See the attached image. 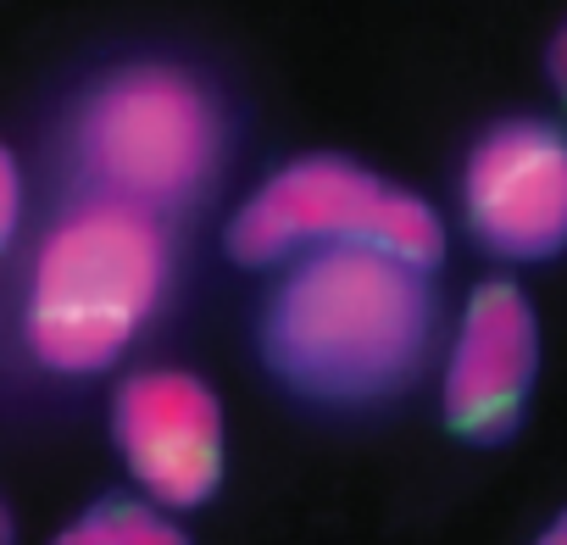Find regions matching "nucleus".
Returning <instances> with one entry per match:
<instances>
[{
	"mask_svg": "<svg viewBox=\"0 0 567 545\" xmlns=\"http://www.w3.org/2000/svg\"><path fill=\"white\" fill-rule=\"evenodd\" d=\"M112 445L162 512H195L223 490V401L195 368H140L112 395Z\"/></svg>",
	"mask_w": 567,
	"mask_h": 545,
	"instance_id": "obj_5",
	"label": "nucleus"
},
{
	"mask_svg": "<svg viewBox=\"0 0 567 545\" xmlns=\"http://www.w3.org/2000/svg\"><path fill=\"white\" fill-rule=\"evenodd\" d=\"M539 379V318L523 285L484 279L473 285L462 307V329L451 340L445 384H440V418L462 445L495 451L506 445L523 418Z\"/></svg>",
	"mask_w": 567,
	"mask_h": 545,
	"instance_id": "obj_7",
	"label": "nucleus"
},
{
	"mask_svg": "<svg viewBox=\"0 0 567 545\" xmlns=\"http://www.w3.org/2000/svg\"><path fill=\"white\" fill-rule=\"evenodd\" d=\"M334 245L384 250L417 272H434L445 261V223L417 189L390 184L368 162L346 151H307L272 167L223 228L234 267H272L296 250L312 256Z\"/></svg>",
	"mask_w": 567,
	"mask_h": 545,
	"instance_id": "obj_3",
	"label": "nucleus"
},
{
	"mask_svg": "<svg viewBox=\"0 0 567 545\" xmlns=\"http://www.w3.org/2000/svg\"><path fill=\"white\" fill-rule=\"evenodd\" d=\"M79 162L101 200L167 212L195 200L223 162V106L173 62H128L79 106Z\"/></svg>",
	"mask_w": 567,
	"mask_h": 545,
	"instance_id": "obj_4",
	"label": "nucleus"
},
{
	"mask_svg": "<svg viewBox=\"0 0 567 545\" xmlns=\"http://www.w3.org/2000/svg\"><path fill=\"white\" fill-rule=\"evenodd\" d=\"M18 223H23V167H18L12 145L0 140V250L12 245Z\"/></svg>",
	"mask_w": 567,
	"mask_h": 545,
	"instance_id": "obj_9",
	"label": "nucleus"
},
{
	"mask_svg": "<svg viewBox=\"0 0 567 545\" xmlns=\"http://www.w3.org/2000/svg\"><path fill=\"white\" fill-rule=\"evenodd\" d=\"M534 545H567V506H561V512H556L539 534H534Z\"/></svg>",
	"mask_w": 567,
	"mask_h": 545,
	"instance_id": "obj_11",
	"label": "nucleus"
},
{
	"mask_svg": "<svg viewBox=\"0 0 567 545\" xmlns=\"http://www.w3.org/2000/svg\"><path fill=\"white\" fill-rule=\"evenodd\" d=\"M167 234L151 212L123 200H90L68 212L29 272L23 346L45 373H106L151 323L167 290Z\"/></svg>",
	"mask_w": 567,
	"mask_h": 545,
	"instance_id": "obj_2",
	"label": "nucleus"
},
{
	"mask_svg": "<svg viewBox=\"0 0 567 545\" xmlns=\"http://www.w3.org/2000/svg\"><path fill=\"white\" fill-rule=\"evenodd\" d=\"M0 545H18V523H12V506L0 501Z\"/></svg>",
	"mask_w": 567,
	"mask_h": 545,
	"instance_id": "obj_12",
	"label": "nucleus"
},
{
	"mask_svg": "<svg viewBox=\"0 0 567 545\" xmlns=\"http://www.w3.org/2000/svg\"><path fill=\"white\" fill-rule=\"evenodd\" d=\"M545 73H550L556 95L567 101V18L556 23V34H550V45H545Z\"/></svg>",
	"mask_w": 567,
	"mask_h": 545,
	"instance_id": "obj_10",
	"label": "nucleus"
},
{
	"mask_svg": "<svg viewBox=\"0 0 567 545\" xmlns=\"http://www.w3.org/2000/svg\"><path fill=\"white\" fill-rule=\"evenodd\" d=\"M51 545H195L173 512L151 506L145 495H101L73 512Z\"/></svg>",
	"mask_w": 567,
	"mask_h": 545,
	"instance_id": "obj_8",
	"label": "nucleus"
},
{
	"mask_svg": "<svg viewBox=\"0 0 567 545\" xmlns=\"http://www.w3.org/2000/svg\"><path fill=\"white\" fill-rule=\"evenodd\" d=\"M429 335V272L384 250L334 245L312 250L278 279L256 323V351L261 368L301 401L373 407L423 373Z\"/></svg>",
	"mask_w": 567,
	"mask_h": 545,
	"instance_id": "obj_1",
	"label": "nucleus"
},
{
	"mask_svg": "<svg viewBox=\"0 0 567 545\" xmlns=\"http://www.w3.org/2000/svg\"><path fill=\"white\" fill-rule=\"evenodd\" d=\"M462 217L501 261L567 250V128L550 117L489 123L462 162Z\"/></svg>",
	"mask_w": 567,
	"mask_h": 545,
	"instance_id": "obj_6",
	"label": "nucleus"
}]
</instances>
